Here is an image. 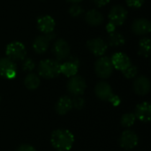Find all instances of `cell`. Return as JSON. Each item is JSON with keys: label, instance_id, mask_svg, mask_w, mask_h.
I'll return each instance as SVG.
<instances>
[{"label": "cell", "instance_id": "cell-1", "mask_svg": "<svg viewBox=\"0 0 151 151\" xmlns=\"http://www.w3.org/2000/svg\"><path fill=\"white\" fill-rule=\"evenodd\" d=\"M50 142L58 151H68L73 147L74 136L69 130L58 129L52 133Z\"/></svg>", "mask_w": 151, "mask_h": 151}, {"label": "cell", "instance_id": "cell-2", "mask_svg": "<svg viewBox=\"0 0 151 151\" xmlns=\"http://www.w3.org/2000/svg\"><path fill=\"white\" fill-rule=\"evenodd\" d=\"M40 76L45 79L56 78L60 73V64L53 59H45L40 62L38 66Z\"/></svg>", "mask_w": 151, "mask_h": 151}, {"label": "cell", "instance_id": "cell-3", "mask_svg": "<svg viewBox=\"0 0 151 151\" xmlns=\"http://www.w3.org/2000/svg\"><path fill=\"white\" fill-rule=\"evenodd\" d=\"M5 53L8 58L12 61L23 60L26 58L27 50L23 43L20 42H12L9 43L6 47Z\"/></svg>", "mask_w": 151, "mask_h": 151}, {"label": "cell", "instance_id": "cell-4", "mask_svg": "<svg viewBox=\"0 0 151 151\" xmlns=\"http://www.w3.org/2000/svg\"><path fill=\"white\" fill-rule=\"evenodd\" d=\"M113 65L111 61V58L107 57H102L100 58L95 65V71L98 77L103 79L109 78L112 72H113Z\"/></svg>", "mask_w": 151, "mask_h": 151}, {"label": "cell", "instance_id": "cell-5", "mask_svg": "<svg viewBox=\"0 0 151 151\" xmlns=\"http://www.w3.org/2000/svg\"><path fill=\"white\" fill-rule=\"evenodd\" d=\"M0 75L5 79L12 80L17 75L16 65L8 58H0Z\"/></svg>", "mask_w": 151, "mask_h": 151}, {"label": "cell", "instance_id": "cell-6", "mask_svg": "<svg viewBox=\"0 0 151 151\" xmlns=\"http://www.w3.org/2000/svg\"><path fill=\"white\" fill-rule=\"evenodd\" d=\"M127 18V11L121 5H114L110 12H109V19L110 22L117 26H121Z\"/></svg>", "mask_w": 151, "mask_h": 151}, {"label": "cell", "instance_id": "cell-7", "mask_svg": "<svg viewBox=\"0 0 151 151\" xmlns=\"http://www.w3.org/2000/svg\"><path fill=\"white\" fill-rule=\"evenodd\" d=\"M55 38V33H50L46 34L44 35H38L33 42V49L38 54L44 53L50 45V40Z\"/></svg>", "mask_w": 151, "mask_h": 151}, {"label": "cell", "instance_id": "cell-8", "mask_svg": "<svg viewBox=\"0 0 151 151\" xmlns=\"http://www.w3.org/2000/svg\"><path fill=\"white\" fill-rule=\"evenodd\" d=\"M86 88H87V84H86L85 80L82 77L76 76V75L73 77H71L67 84L68 91L71 94H73L74 96L82 95L85 92Z\"/></svg>", "mask_w": 151, "mask_h": 151}, {"label": "cell", "instance_id": "cell-9", "mask_svg": "<svg viewBox=\"0 0 151 151\" xmlns=\"http://www.w3.org/2000/svg\"><path fill=\"white\" fill-rule=\"evenodd\" d=\"M88 49L95 55L97 57L103 56L108 48V45L106 42L101 38H93L87 42Z\"/></svg>", "mask_w": 151, "mask_h": 151}, {"label": "cell", "instance_id": "cell-10", "mask_svg": "<svg viewBox=\"0 0 151 151\" xmlns=\"http://www.w3.org/2000/svg\"><path fill=\"white\" fill-rule=\"evenodd\" d=\"M53 53L58 60H64L69 57L70 46L64 39L58 40L53 46Z\"/></svg>", "mask_w": 151, "mask_h": 151}, {"label": "cell", "instance_id": "cell-11", "mask_svg": "<svg viewBox=\"0 0 151 151\" xmlns=\"http://www.w3.org/2000/svg\"><path fill=\"white\" fill-rule=\"evenodd\" d=\"M119 143L120 146L126 150L134 149L138 144V136L134 132L131 130H127L121 134Z\"/></svg>", "mask_w": 151, "mask_h": 151}, {"label": "cell", "instance_id": "cell-12", "mask_svg": "<svg viewBox=\"0 0 151 151\" xmlns=\"http://www.w3.org/2000/svg\"><path fill=\"white\" fill-rule=\"evenodd\" d=\"M37 27L44 35L52 33L56 27V22L50 15H42L37 19Z\"/></svg>", "mask_w": 151, "mask_h": 151}, {"label": "cell", "instance_id": "cell-13", "mask_svg": "<svg viewBox=\"0 0 151 151\" xmlns=\"http://www.w3.org/2000/svg\"><path fill=\"white\" fill-rule=\"evenodd\" d=\"M111 61L112 63L113 67L118 69V70H119V71H124L129 65H131L130 58H128V56L127 54L122 53V52L115 53L111 57Z\"/></svg>", "mask_w": 151, "mask_h": 151}, {"label": "cell", "instance_id": "cell-14", "mask_svg": "<svg viewBox=\"0 0 151 151\" xmlns=\"http://www.w3.org/2000/svg\"><path fill=\"white\" fill-rule=\"evenodd\" d=\"M132 30L135 35H145L151 31L150 21L147 19H135L132 24Z\"/></svg>", "mask_w": 151, "mask_h": 151}, {"label": "cell", "instance_id": "cell-15", "mask_svg": "<svg viewBox=\"0 0 151 151\" xmlns=\"http://www.w3.org/2000/svg\"><path fill=\"white\" fill-rule=\"evenodd\" d=\"M79 68V61L76 58L65 62L60 65V73L66 77H73L76 75Z\"/></svg>", "mask_w": 151, "mask_h": 151}, {"label": "cell", "instance_id": "cell-16", "mask_svg": "<svg viewBox=\"0 0 151 151\" xmlns=\"http://www.w3.org/2000/svg\"><path fill=\"white\" fill-rule=\"evenodd\" d=\"M95 91H96V95L103 101H110V99L113 96V92L111 86L104 81H101L97 83Z\"/></svg>", "mask_w": 151, "mask_h": 151}, {"label": "cell", "instance_id": "cell-17", "mask_svg": "<svg viewBox=\"0 0 151 151\" xmlns=\"http://www.w3.org/2000/svg\"><path fill=\"white\" fill-rule=\"evenodd\" d=\"M135 118H138L142 122H149L150 120L151 105L150 103L144 102L137 105L135 109Z\"/></svg>", "mask_w": 151, "mask_h": 151}, {"label": "cell", "instance_id": "cell-18", "mask_svg": "<svg viewBox=\"0 0 151 151\" xmlns=\"http://www.w3.org/2000/svg\"><path fill=\"white\" fill-rule=\"evenodd\" d=\"M134 88L136 94L144 96L148 94L150 89V81L147 77L140 76L135 80L134 83Z\"/></svg>", "mask_w": 151, "mask_h": 151}, {"label": "cell", "instance_id": "cell-19", "mask_svg": "<svg viewBox=\"0 0 151 151\" xmlns=\"http://www.w3.org/2000/svg\"><path fill=\"white\" fill-rule=\"evenodd\" d=\"M85 20L91 26H99L104 21V16L99 11L92 9L86 12Z\"/></svg>", "mask_w": 151, "mask_h": 151}, {"label": "cell", "instance_id": "cell-20", "mask_svg": "<svg viewBox=\"0 0 151 151\" xmlns=\"http://www.w3.org/2000/svg\"><path fill=\"white\" fill-rule=\"evenodd\" d=\"M73 108L72 99L68 96L61 97L56 104V111L60 115H65Z\"/></svg>", "mask_w": 151, "mask_h": 151}, {"label": "cell", "instance_id": "cell-21", "mask_svg": "<svg viewBox=\"0 0 151 151\" xmlns=\"http://www.w3.org/2000/svg\"><path fill=\"white\" fill-rule=\"evenodd\" d=\"M24 84L25 86L31 90L36 89L39 85H40V79L39 77L35 74V73H29L26 76L24 80Z\"/></svg>", "mask_w": 151, "mask_h": 151}, {"label": "cell", "instance_id": "cell-22", "mask_svg": "<svg viewBox=\"0 0 151 151\" xmlns=\"http://www.w3.org/2000/svg\"><path fill=\"white\" fill-rule=\"evenodd\" d=\"M109 35L108 42L111 46H121L125 43V38L120 33L114 31Z\"/></svg>", "mask_w": 151, "mask_h": 151}, {"label": "cell", "instance_id": "cell-23", "mask_svg": "<svg viewBox=\"0 0 151 151\" xmlns=\"http://www.w3.org/2000/svg\"><path fill=\"white\" fill-rule=\"evenodd\" d=\"M139 54L145 58L150 55V38H143L139 42Z\"/></svg>", "mask_w": 151, "mask_h": 151}, {"label": "cell", "instance_id": "cell-24", "mask_svg": "<svg viewBox=\"0 0 151 151\" xmlns=\"http://www.w3.org/2000/svg\"><path fill=\"white\" fill-rule=\"evenodd\" d=\"M136 118L134 113H127L121 118V125L125 127H129L134 125Z\"/></svg>", "mask_w": 151, "mask_h": 151}, {"label": "cell", "instance_id": "cell-25", "mask_svg": "<svg viewBox=\"0 0 151 151\" xmlns=\"http://www.w3.org/2000/svg\"><path fill=\"white\" fill-rule=\"evenodd\" d=\"M122 73H123V74H124V76H125L126 78H127V79H132V78H134V77L136 76V74H137V73H138V69H137L136 66L131 65H129L127 69H125L124 71H122Z\"/></svg>", "mask_w": 151, "mask_h": 151}, {"label": "cell", "instance_id": "cell-26", "mask_svg": "<svg viewBox=\"0 0 151 151\" xmlns=\"http://www.w3.org/2000/svg\"><path fill=\"white\" fill-rule=\"evenodd\" d=\"M69 13L73 17H78L83 13V9L79 4H73L69 8Z\"/></svg>", "mask_w": 151, "mask_h": 151}, {"label": "cell", "instance_id": "cell-27", "mask_svg": "<svg viewBox=\"0 0 151 151\" xmlns=\"http://www.w3.org/2000/svg\"><path fill=\"white\" fill-rule=\"evenodd\" d=\"M23 65H22V68L24 71H27V72H31L32 70H34L35 65V62L31 59V58H25L23 59Z\"/></svg>", "mask_w": 151, "mask_h": 151}, {"label": "cell", "instance_id": "cell-28", "mask_svg": "<svg viewBox=\"0 0 151 151\" xmlns=\"http://www.w3.org/2000/svg\"><path fill=\"white\" fill-rule=\"evenodd\" d=\"M72 103H73V107L78 110L82 109V107L84 106V99L79 96H76L73 99H72Z\"/></svg>", "mask_w": 151, "mask_h": 151}, {"label": "cell", "instance_id": "cell-29", "mask_svg": "<svg viewBox=\"0 0 151 151\" xmlns=\"http://www.w3.org/2000/svg\"><path fill=\"white\" fill-rule=\"evenodd\" d=\"M145 0H126L127 4L128 6L132 7V8H140Z\"/></svg>", "mask_w": 151, "mask_h": 151}, {"label": "cell", "instance_id": "cell-30", "mask_svg": "<svg viewBox=\"0 0 151 151\" xmlns=\"http://www.w3.org/2000/svg\"><path fill=\"white\" fill-rule=\"evenodd\" d=\"M17 151H35V150L28 144H22L17 149Z\"/></svg>", "mask_w": 151, "mask_h": 151}, {"label": "cell", "instance_id": "cell-31", "mask_svg": "<svg viewBox=\"0 0 151 151\" xmlns=\"http://www.w3.org/2000/svg\"><path fill=\"white\" fill-rule=\"evenodd\" d=\"M95 4L98 7H103L110 3V0H93Z\"/></svg>", "mask_w": 151, "mask_h": 151}, {"label": "cell", "instance_id": "cell-32", "mask_svg": "<svg viewBox=\"0 0 151 151\" xmlns=\"http://www.w3.org/2000/svg\"><path fill=\"white\" fill-rule=\"evenodd\" d=\"M109 102H111L114 106H118V105L120 104V99H119V97L118 96L113 95V96H111V98L110 99Z\"/></svg>", "mask_w": 151, "mask_h": 151}, {"label": "cell", "instance_id": "cell-33", "mask_svg": "<svg viewBox=\"0 0 151 151\" xmlns=\"http://www.w3.org/2000/svg\"><path fill=\"white\" fill-rule=\"evenodd\" d=\"M106 30H107V32H108L109 34H111V33L116 31V26H115L114 24L109 22V23L107 24V26H106Z\"/></svg>", "mask_w": 151, "mask_h": 151}, {"label": "cell", "instance_id": "cell-34", "mask_svg": "<svg viewBox=\"0 0 151 151\" xmlns=\"http://www.w3.org/2000/svg\"><path fill=\"white\" fill-rule=\"evenodd\" d=\"M67 1H69L71 3H73V4H78V3L81 2L82 0H67Z\"/></svg>", "mask_w": 151, "mask_h": 151}, {"label": "cell", "instance_id": "cell-35", "mask_svg": "<svg viewBox=\"0 0 151 151\" xmlns=\"http://www.w3.org/2000/svg\"><path fill=\"white\" fill-rule=\"evenodd\" d=\"M42 1H44V0H42Z\"/></svg>", "mask_w": 151, "mask_h": 151}]
</instances>
